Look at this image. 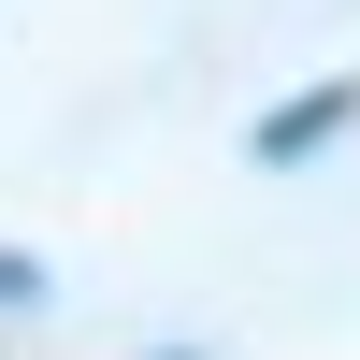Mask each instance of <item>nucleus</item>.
Masks as SVG:
<instances>
[{"label": "nucleus", "instance_id": "1", "mask_svg": "<svg viewBox=\"0 0 360 360\" xmlns=\"http://www.w3.org/2000/svg\"><path fill=\"white\" fill-rule=\"evenodd\" d=\"M346 115H360V86H317V101H274V115H259V159H303V144H332Z\"/></svg>", "mask_w": 360, "mask_h": 360}, {"label": "nucleus", "instance_id": "2", "mask_svg": "<svg viewBox=\"0 0 360 360\" xmlns=\"http://www.w3.org/2000/svg\"><path fill=\"white\" fill-rule=\"evenodd\" d=\"M15 303H44V274H29L15 245H0V317H15Z\"/></svg>", "mask_w": 360, "mask_h": 360}]
</instances>
